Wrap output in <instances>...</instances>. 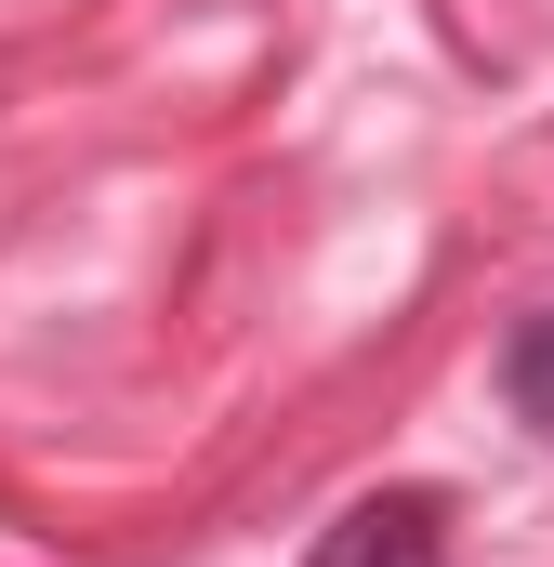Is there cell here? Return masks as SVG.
I'll list each match as a JSON object with an SVG mask.
<instances>
[{"label":"cell","instance_id":"6da1fadb","mask_svg":"<svg viewBox=\"0 0 554 567\" xmlns=\"http://www.w3.org/2000/svg\"><path fill=\"white\" fill-rule=\"evenodd\" d=\"M435 555H449V488H370L304 542V567H435Z\"/></svg>","mask_w":554,"mask_h":567},{"label":"cell","instance_id":"7a4b0ae2","mask_svg":"<svg viewBox=\"0 0 554 567\" xmlns=\"http://www.w3.org/2000/svg\"><path fill=\"white\" fill-rule=\"evenodd\" d=\"M502 396H515V423L554 435V317H529V330L502 343Z\"/></svg>","mask_w":554,"mask_h":567}]
</instances>
